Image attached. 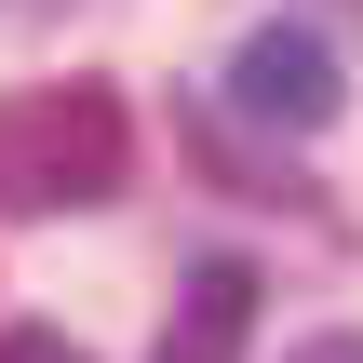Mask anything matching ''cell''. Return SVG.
I'll return each mask as SVG.
<instances>
[{
	"label": "cell",
	"instance_id": "cell-1",
	"mask_svg": "<svg viewBox=\"0 0 363 363\" xmlns=\"http://www.w3.org/2000/svg\"><path fill=\"white\" fill-rule=\"evenodd\" d=\"M135 175V121L108 81H27L0 94V202L13 216H81Z\"/></svg>",
	"mask_w": 363,
	"mask_h": 363
},
{
	"label": "cell",
	"instance_id": "cell-4",
	"mask_svg": "<svg viewBox=\"0 0 363 363\" xmlns=\"http://www.w3.org/2000/svg\"><path fill=\"white\" fill-rule=\"evenodd\" d=\"M0 363H94L81 337H54V323H0Z\"/></svg>",
	"mask_w": 363,
	"mask_h": 363
},
{
	"label": "cell",
	"instance_id": "cell-2",
	"mask_svg": "<svg viewBox=\"0 0 363 363\" xmlns=\"http://www.w3.org/2000/svg\"><path fill=\"white\" fill-rule=\"evenodd\" d=\"M350 108V81H337V40L323 27H256L242 54H229V121H256V135H323Z\"/></svg>",
	"mask_w": 363,
	"mask_h": 363
},
{
	"label": "cell",
	"instance_id": "cell-5",
	"mask_svg": "<svg viewBox=\"0 0 363 363\" xmlns=\"http://www.w3.org/2000/svg\"><path fill=\"white\" fill-rule=\"evenodd\" d=\"M283 363H363V337H296Z\"/></svg>",
	"mask_w": 363,
	"mask_h": 363
},
{
	"label": "cell",
	"instance_id": "cell-3",
	"mask_svg": "<svg viewBox=\"0 0 363 363\" xmlns=\"http://www.w3.org/2000/svg\"><path fill=\"white\" fill-rule=\"evenodd\" d=\"M256 256H202L189 283H175V323H162V350L148 363H242L256 350Z\"/></svg>",
	"mask_w": 363,
	"mask_h": 363
}]
</instances>
